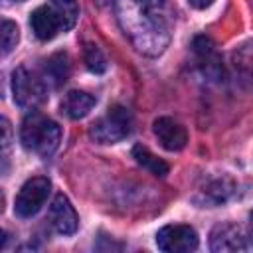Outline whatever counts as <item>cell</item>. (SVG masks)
<instances>
[{"mask_svg": "<svg viewBox=\"0 0 253 253\" xmlns=\"http://www.w3.org/2000/svg\"><path fill=\"white\" fill-rule=\"evenodd\" d=\"M49 221H51L53 229L61 235H71L77 231V225H79L77 213L63 194H57L53 198V202L49 206Z\"/></svg>", "mask_w": 253, "mask_h": 253, "instance_id": "obj_9", "label": "cell"}, {"mask_svg": "<svg viewBox=\"0 0 253 253\" xmlns=\"http://www.w3.org/2000/svg\"><path fill=\"white\" fill-rule=\"evenodd\" d=\"M156 245L166 253H186L198 249V233L190 225L172 223L164 225L156 233Z\"/></svg>", "mask_w": 253, "mask_h": 253, "instance_id": "obj_6", "label": "cell"}, {"mask_svg": "<svg viewBox=\"0 0 253 253\" xmlns=\"http://www.w3.org/2000/svg\"><path fill=\"white\" fill-rule=\"evenodd\" d=\"M117 20L130 43L144 55H160L172 38V0H113Z\"/></svg>", "mask_w": 253, "mask_h": 253, "instance_id": "obj_1", "label": "cell"}, {"mask_svg": "<svg viewBox=\"0 0 253 253\" xmlns=\"http://www.w3.org/2000/svg\"><path fill=\"white\" fill-rule=\"evenodd\" d=\"M67 71H69V67H67L65 53H57V55L49 57V61L45 65V81H51L57 87V85H61L65 81Z\"/></svg>", "mask_w": 253, "mask_h": 253, "instance_id": "obj_14", "label": "cell"}, {"mask_svg": "<svg viewBox=\"0 0 253 253\" xmlns=\"http://www.w3.org/2000/svg\"><path fill=\"white\" fill-rule=\"evenodd\" d=\"M83 57H85V65L89 71L93 73H103L107 69V59L103 55V51L99 49V45L95 43H87L85 45V51H83Z\"/></svg>", "mask_w": 253, "mask_h": 253, "instance_id": "obj_15", "label": "cell"}, {"mask_svg": "<svg viewBox=\"0 0 253 253\" xmlns=\"http://www.w3.org/2000/svg\"><path fill=\"white\" fill-rule=\"evenodd\" d=\"M16 2H24V0H16Z\"/></svg>", "mask_w": 253, "mask_h": 253, "instance_id": "obj_20", "label": "cell"}, {"mask_svg": "<svg viewBox=\"0 0 253 253\" xmlns=\"http://www.w3.org/2000/svg\"><path fill=\"white\" fill-rule=\"evenodd\" d=\"M30 28L34 32V36L42 42L53 40L59 32H65V22L59 16V12L55 10V6H40L32 12L30 16Z\"/></svg>", "mask_w": 253, "mask_h": 253, "instance_id": "obj_7", "label": "cell"}, {"mask_svg": "<svg viewBox=\"0 0 253 253\" xmlns=\"http://www.w3.org/2000/svg\"><path fill=\"white\" fill-rule=\"evenodd\" d=\"M132 130V115L123 105H113L107 109V113L97 119L91 128L89 136L97 144H115L123 138H126Z\"/></svg>", "mask_w": 253, "mask_h": 253, "instance_id": "obj_3", "label": "cell"}, {"mask_svg": "<svg viewBox=\"0 0 253 253\" xmlns=\"http://www.w3.org/2000/svg\"><path fill=\"white\" fill-rule=\"evenodd\" d=\"M2 132H4V138H2V146H4V168H6V156H8V146H10V123L6 119H2Z\"/></svg>", "mask_w": 253, "mask_h": 253, "instance_id": "obj_18", "label": "cell"}, {"mask_svg": "<svg viewBox=\"0 0 253 253\" xmlns=\"http://www.w3.org/2000/svg\"><path fill=\"white\" fill-rule=\"evenodd\" d=\"M53 6L59 12V16L63 18L65 28L71 30L75 26L77 18H79V4H77V0H53Z\"/></svg>", "mask_w": 253, "mask_h": 253, "instance_id": "obj_16", "label": "cell"}, {"mask_svg": "<svg viewBox=\"0 0 253 253\" xmlns=\"http://www.w3.org/2000/svg\"><path fill=\"white\" fill-rule=\"evenodd\" d=\"M12 93L14 101L22 109H36L45 99V87L43 81L38 79L34 73H30L26 67H18L12 73Z\"/></svg>", "mask_w": 253, "mask_h": 253, "instance_id": "obj_5", "label": "cell"}, {"mask_svg": "<svg viewBox=\"0 0 253 253\" xmlns=\"http://www.w3.org/2000/svg\"><path fill=\"white\" fill-rule=\"evenodd\" d=\"M20 140L26 150H32L40 156H51L61 142V128L55 121L32 109L22 123Z\"/></svg>", "mask_w": 253, "mask_h": 253, "instance_id": "obj_2", "label": "cell"}, {"mask_svg": "<svg viewBox=\"0 0 253 253\" xmlns=\"http://www.w3.org/2000/svg\"><path fill=\"white\" fill-rule=\"evenodd\" d=\"M210 247L215 253L223 251H243L245 249V237L241 229L233 223H219L213 227L210 237Z\"/></svg>", "mask_w": 253, "mask_h": 253, "instance_id": "obj_10", "label": "cell"}, {"mask_svg": "<svg viewBox=\"0 0 253 253\" xmlns=\"http://www.w3.org/2000/svg\"><path fill=\"white\" fill-rule=\"evenodd\" d=\"M49 192H51V184H49L47 178L36 176V178L26 180L24 186L20 188L18 196H16V202H14L16 215H20V217H32V215H36L43 208Z\"/></svg>", "mask_w": 253, "mask_h": 253, "instance_id": "obj_4", "label": "cell"}, {"mask_svg": "<svg viewBox=\"0 0 253 253\" xmlns=\"http://www.w3.org/2000/svg\"><path fill=\"white\" fill-rule=\"evenodd\" d=\"M190 2V6H194V8H198V10H204V8H210L215 0H188Z\"/></svg>", "mask_w": 253, "mask_h": 253, "instance_id": "obj_19", "label": "cell"}, {"mask_svg": "<svg viewBox=\"0 0 253 253\" xmlns=\"http://www.w3.org/2000/svg\"><path fill=\"white\" fill-rule=\"evenodd\" d=\"M132 158L142 166V168H146L150 174H154V176H166L168 174V164L164 162V160H160L158 156H154L146 146H142V144H134L132 146Z\"/></svg>", "mask_w": 253, "mask_h": 253, "instance_id": "obj_13", "label": "cell"}, {"mask_svg": "<svg viewBox=\"0 0 253 253\" xmlns=\"http://www.w3.org/2000/svg\"><path fill=\"white\" fill-rule=\"evenodd\" d=\"M152 132L158 138L160 146L170 150V152L182 150L186 146V142H188L186 128L180 123H176L174 119H170V117H158L152 123Z\"/></svg>", "mask_w": 253, "mask_h": 253, "instance_id": "obj_8", "label": "cell"}, {"mask_svg": "<svg viewBox=\"0 0 253 253\" xmlns=\"http://www.w3.org/2000/svg\"><path fill=\"white\" fill-rule=\"evenodd\" d=\"M194 53L198 57V65L202 69L204 75L208 77H217L221 71V63H219V55L215 51V45L211 43L210 38H196L194 40Z\"/></svg>", "mask_w": 253, "mask_h": 253, "instance_id": "obj_11", "label": "cell"}, {"mask_svg": "<svg viewBox=\"0 0 253 253\" xmlns=\"http://www.w3.org/2000/svg\"><path fill=\"white\" fill-rule=\"evenodd\" d=\"M0 32H2V55H8L16 47V43L20 40V32H18V26L14 22H10V20L2 22V30Z\"/></svg>", "mask_w": 253, "mask_h": 253, "instance_id": "obj_17", "label": "cell"}, {"mask_svg": "<svg viewBox=\"0 0 253 253\" xmlns=\"http://www.w3.org/2000/svg\"><path fill=\"white\" fill-rule=\"evenodd\" d=\"M95 97L85 93V91H69L63 101H61V113H65L69 119L77 121L83 119L91 113V109L95 107Z\"/></svg>", "mask_w": 253, "mask_h": 253, "instance_id": "obj_12", "label": "cell"}]
</instances>
